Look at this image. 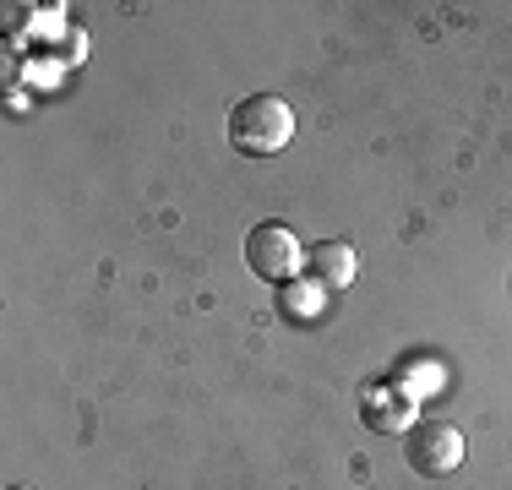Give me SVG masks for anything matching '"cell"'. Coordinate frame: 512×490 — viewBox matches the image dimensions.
Here are the masks:
<instances>
[{
    "label": "cell",
    "instance_id": "6da1fadb",
    "mask_svg": "<svg viewBox=\"0 0 512 490\" xmlns=\"http://www.w3.org/2000/svg\"><path fill=\"white\" fill-rule=\"evenodd\" d=\"M229 142L251 158H273L295 142V109L278 93H251L229 109Z\"/></svg>",
    "mask_w": 512,
    "mask_h": 490
},
{
    "label": "cell",
    "instance_id": "7a4b0ae2",
    "mask_svg": "<svg viewBox=\"0 0 512 490\" xmlns=\"http://www.w3.org/2000/svg\"><path fill=\"white\" fill-rule=\"evenodd\" d=\"M246 267L262 284H295L300 273H306V251H300L295 229L284 224V218H262V224L246 235Z\"/></svg>",
    "mask_w": 512,
    "mask_h": 490
},
{
    "label": "cell",
    "instance_id": "3957f363",
    "mask_svg": "<svg viewBox=\"0 0 512 490\" xmlns=\"http://www.w3.org/2000/svg\"><path fill=\"white\" fill-rule=\"evenodd\" d=\"M404 458H409L414 474L442 480V474H453L458 463L469 458V436H463L453 420H414L404 431Z\"/></svg>",
    "mask_w": 512,
    "mask_h": 490
},
{
    "label": "cell",
    "instance_id": "277c9868",
    "mask_svg": "<svg viewBox=\"0 0 512 490\" xmlns=\"http://www.w3.org/2000/svg\"><path fill=\"white\" fill-rule=\"evenodd\" d=\"M306 273H311L316 289H349V284H355V273H360L355 245H349V240H316L306 251Z\"/></svg>",
    "mask_w": 512,
    "mask_h": 490
},
{
    "label": "cell",
    "instance_id": "5b68a950",
    "mask_svg": "<svg viewBox=\"0 0 512 490\" xmlns=\"http://www.w3.org/2000/svg\"><path fill=\"white\" fill-rule=\"evenodd\" d=\"M6 490H33V485H6Z\"/></svg>",
    "mask_w": 512,
    "mask_h": 490
}]
</instances>
